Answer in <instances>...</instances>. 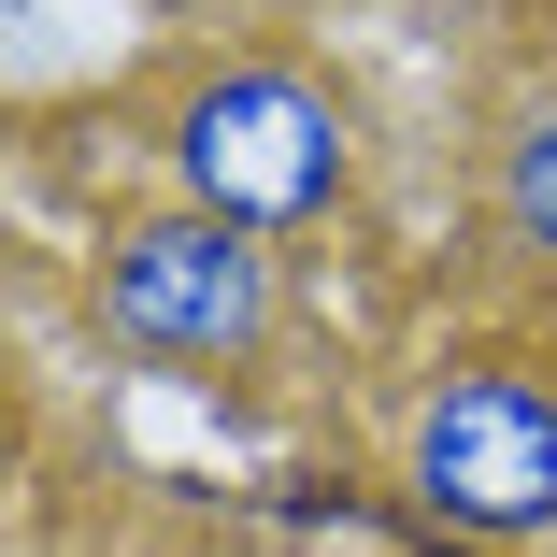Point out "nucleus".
I'll list each match as a JSON object with an SVG mask.
<instances>
[{
	"mask_svg": "<svg viewBox=\"0 0 557 557\" xmlns=\"http://www.w3.org/2000/svg\"><path fill=\"white\" fill-rule=\"evenodd\" d=\"M115 144H129V186L186 200V214H230L258 244H344L372 214V100L344 58H314L286 29H200V44H158L129 86H115Z\"/></svg>",
	"mask_w": 557,
	"mask_h": 557,
	"instance_id": "1",
	"label": "nucleus"
},
{
	"mask_svg": "<svg viewBox=\"0 0 557 557\" xmlns=\"http://www.w3.org/2000/svg\"><path fill=\"white\" fill-rule=\"evenodd\" d=\"M358 458L400 529L557 557V314H458L372 386Z\"/></svg>",
	"mask_w": 557,
	"mask_h": 557,
	"instance_id": "2",
	"label": "nucleus"
},
{
	"mask_svg": "<svg viewBox=\"0 0 557 557\" xmlns=\"http://www.w3.org/2000/svg\"><path fill=\"white\" fill-rule=\"evenodd\" d=\"M58 300L86 329V358H115L144 386H258L286 358V244L230 230V214H186L158 186H100L86 230L58 258Z\"/></svg>",
	"mask_w": 557,
	"mask_h": 557,
	"instance_id": "3",
	"label": "nucleus"
},
{
	"mask_svg": "<svg viewBox=\"0 0 557 557\" xmlns=\"http://www.w3.org/2000/svg\"><path fill=\"white\" fill-rule=\"evenodd\" d=\"M458 244L500 314H557V58L486 86L458 144Z\"/></svg>",
	"mask_w": 557,
	"mask_h": 557,
	"instance_id": "4",
	"label": "nucleus"
},
{
	"mask_svg": "<svg viewBox=\"0 0 557 557\" xmlns=\"http://www.w3.org/2000/svg\"><path fill=\"white\" fill-rule=\"evenodd\" d=\"M244 529H258V557H344V543L386 557V486H372V458H300L244 500Z\"/></svg>",
	"mask_w": 557,
	"mask_h": 557,
	"instance_id": "5",
	"label": "nucleus"
},
{
	"mask_svg": "<svg viewBox=\"0 0 557 557\" xmlns=\"http://www.w3.org/2000/svg\"><path fill=\"white\" fill-rule=\"evenodd\" d=\"M144 15H158L172 44H200V29H272L286 0H144Z\"/></svg>",
	"mask_w": 557,
	"mask_h": 557,
	"instance_id": "6",
	"label": "nucleus"
}]
</instances>
